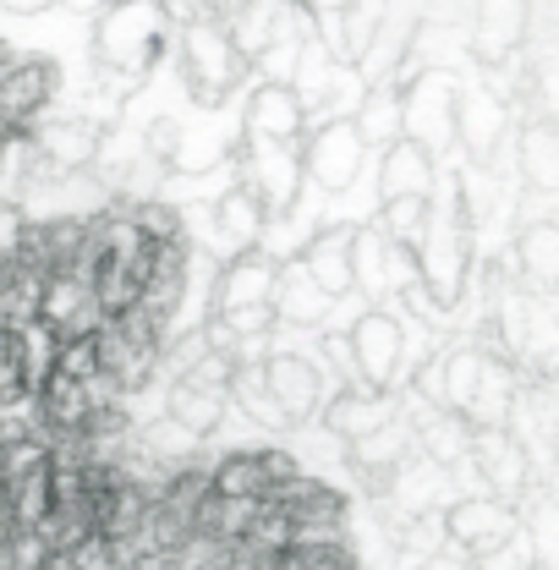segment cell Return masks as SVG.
I'll list each match as a JSON object with an SVG mask.
<instances>
[{
    "label": "cell",
    "mask_w": 559,
    "mask_h": 570,
    "mask_svg": "<svg viewBox=\"0 0 559 570\" xmlns=\"http://www.w3.org/2000/svg\"><path fill=\"white\" fill-rule=\"evenodd\" d=\"M50 94H56V61H45V56H17L6 77H0V121L22 138L33 121H39V110L50 105Z\"/></svg>",
    "instance_id": "cell-3"
},
{
    "label": "cell",
    "mask_w": 559,
    "mask_h": 570,
    "mask_svg": "<svg viewBox=\"0 0 559 570\" xmlns=\"http://www.w3.org/2000/svg\"><path fill=\"white\" fill-rule=\"evenodd\" d=\"M110 6H116V0H110Z\"/></svg>",
    "instance_id": "cell-15"
},
{
    "label": "cell",
    "mask_w": 559,
    "mask_h": 570,
    "mask_svg": "<svg viewBox=\"0 0 559 570\" xmlns=\"http://www.w3.org/2000/svg\"><path fill=\"white\" fill-rule=\"evenodd\" d=\"M356 154H362V138L356 127H324V138L313 142V176L330 181V187H346L351 170H356Z\"/></svg>",
    "instance_id": "cell-7"
},
{
    "label": "cell",
    "mask_w": 559,
    "mask_h": 570,
    "mask_svg": "<svg viewBox=\"0 0 559 570\" xmlns=\"http://www.w3.org/2000/svg\"><path fill=\"white\" fill-rule=\"evenodd\" d=\"M384 11H390V0H341V11H335V50L351 56V61H362L367 50H373V39H379V28H384Z\"/></svg>",
    "instance_id": "cell-5"
},
{
    "label": "cell",
    "mask_w": 559,
    "mask_h": 570,
    "mask_svg": "<svg viewBox=\"0 0 559 570\" xmlns=\"http://www.w3.org/2000/svg\"><path fill=\"white\" fill-rule=\"evenodd\" d=\"M269 384H275V401H285V412H302L313 401V373L296 356H275L269 362Z\"/></svg>",
    "instance_id": "cell-10"
},
{
    "label": "cell",
    "mask_w": 559,
    "mask_h": 570,
    "mask_svg": "<svg viewBox=\"0 0 559 570\" xmlns=\"http://www.w3.org/2000/svg\"><path fill=\"white\" fill-rule=\"evenodd\" d=\"M247 127H253V138H269V142L296 138V127H302V99H296L285 82H264V88L253 94V105H247Z\"/></svg>",
    "instance_id": "cell-4"
},
{
    "label": "cell",
    "mask_w": 559,
    "mask_h": 570,
    "mask_svg": "<svg viewBox=\"0 0 559 570\" xmlns=\"http://www.w3.org/2000/svg\"><path fill=\"white\" fill-rule=\"evenodd\" d=\"M45 6H56V0H0V11H17V17H33Z\"/></svg>",
    "instance_id": "cell-13"
},
{
    "label": "cell",
    "mask_w": 559,
    "mask_h": 570,
    "mask_svg": "<svg viewBox=\"0 0 559 570\" xmlns=\"http://www.w3.org/2000/svg\"><path fill=\"white\" fill-rule=\"evenodd\" d=\"M11 61H17V56H11V45L0 39V77H6V67H11Z\"/></svg>",
    "instance_id": "cell-14"
},
{
    "label": "cell",
    "mask_w": 559,
    "mask_h": 570,
    "mask_svg": "<svg viewBox=\"0 0 559 570\" xmlns=\"http://www.w3.org/2000/svg\"><path fill=\"white\" fill-rule=\"evenodd\" d=\"M307 264H318V285H330V291H346L351 285V253L341 236H324V242L307 253Z\"/></svg>",
    "instance_id": "cell-12"
},
{
    "label": "cell",
    "mask_w": 559,
    "mask_h": 570,
    "mask_svg": "<svg viewBox=\"0 0 559 570\" xmlns=\"http://www.w3.org/2000/svg\"><path fill=\"white\" fill-rule=\"evenodd\" d=\"M356 356H362V367H367L373 379H384L390 362H395V330H390L384 318H362V324H356Z\"/></svg>",
    "instance_id": "cell-9"
},
{
    "label": "cell",
    "mask_w": 559,
    "mask_h": 570,
    "mask_svg": "<svg viewBox=\"0 0 559 570\" xmlns=\"http://www.w3.org/2000/svg\"><path fill=\"white\" fill-rule=\"evenodd\" d=\"M450 532L461 538V543H472V549H499L504 543V532H510V521H504V510H493V504H461L455 515H450Z\"/></svg>",
    "instance_id": "cell-8"
},
{
    "label": "cell",
    "mask_w": 559,
    "mask_h": 570,
    "mask_svg": "<svg viewBox=\"0 0 559 570\" xmlns=\"http://www.w3.org/2000/svg\"><path fill=\"white\" fill-rule=\"evenodd\" d=\"M39 148L56 159V165H77V159H88L94 154V127H82V121H61V127H50Z\"/></svg>",
    "instance_id": "cell-11"
},
{
    "label": "cell",
    "mask_w": 559,
    "mask_h": 570,
    "mask_svg": "<svg viewBox=\"0 0 559 570\" xmlns=\"http://www.w3.org/2000/svg\"><path fill=\"white\" fill-rule=\"evenodd\" d=\"M165 22L170 17L159 11V0H116V6H105V17H99V61L127 71V77H143L165 50Z\"/></svg>",
    "instance_id": "cell-1"
},
{
    "label": "cell",
    "mask_w": 559,
    "mask_h": 570,
    "mask_svg": "<svg viewBox=\"0 0 559 570\" xmlns=\"http://www.w3.org/2000/svg\"><path fill=\"white\" fill-rule=\"evenodd\" d=\"M527 22V0H478V50L483 61H499Z\"/></svg>",
    "instance_id": "cell-6"
},
{
    "label": "cell",
    "mask_w": 559,
    "mask_h": 570,
    "mask_svg": "<svg viewBox=\"0 0 559 570\" xmlns=\"http://www.w3.org/2000/svg\"><path fill=\"white\" fill-rule=\"evenodd\" d=\"M182 67H187V82L198 88V99H219L236 82L242 56H236V45H231V33H225L219 17H193L187 22V33H182Z\"/></svg>",
    "instance_id": "cell-2"
}]
</instances>
